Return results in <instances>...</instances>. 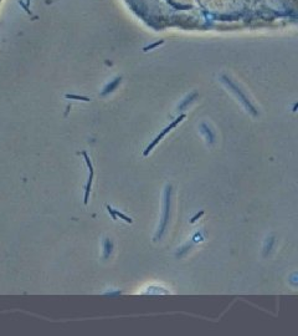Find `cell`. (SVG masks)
<instances>
[{"label":"cell","instance_id":"obj_1","mask_svg":"<svg viewBox=\"0 0 298 336\" xmlns=\"http://www.w3.org/2000/svg\"><path fill=\"white\" fill-rule=\"evenodd\" d=\"M170 193H172V187L167 186L165 188V194H164V207H163V215H161V222L159 225V230L155 235V239H160L161 235L164 234L165 228H167V223L169 219V212H170Z\"/></svg>","mask_w":298,"mask_h":336},{"label":"cell","instance_id":"obj_2","mask_svg":"<svg viewBox=\"0 0 298 336\" xmlns=\"http://www.w3.org/2000/svg\"><path fill=\"white\" fill-rule=\"evenodd\" d=\"M86 161L87 163H88V167H90V181H88V184H87V188H86V199L85 202L87 203V201H88V194H90V188H91V183H92V176H93V169H92V164H91V162L88 159V157L86 156Z\"/></svg>","mask_w":298,"mask_h":336},{"label":"cell","instance_id":"obj_3","mask_svg":"<svg viewBox=\"0 0 298 336\" xmlns=\"http://www.w3.org/2000/svg\"><path fill=\"white\" fill-rule=\"evenodd\" d=\"M112 248H113V244H112V242H111L109 239H106L105 240V258H108V256L111 255Z\"/></svg>","mask_w":298,"mask_h":336},{"label":"cell","instance_id":"obj_4","mask_svg":"<svg viewBox=\"0 0 298 336\" xmlns=\"http://www.w3.org/2000/svg\"><path fill=\"white\" fill-rule=\"evenodd\" d=\"M272 244H273V236H270L266 243V247H265V256H266L268 253L271 251V248H272Z\"/></svg>","mask_w":298,"mask_h":336},{"label":"cell","instance_id":"obj_5","mask_svg":"<svg viewBox=\"0 0 298 336\" xmlns=\"http://www.w3.org/2000/svg\"><path fill=\"white\" fill-rule=\"evenodd\" d=\"M116 215H117V217H119V218H122L123 221H124V222H127V223H132V222H133V221H132V219H131L129 217H127V215H124L123 213H121V212H118V210H116Z\"/></svg>","mask_w":298,"mask_h":336},{"label":"cell","instance_id":"obj_6","mask_svg":"<svg viewBox=\"0 0 298 336\" xmlns=\"http://www.w3.org/2000/svg\"><path fill=\"white\" fill-rule=\"evenodd\" d=\"M107 209H108L109 214L112 215V219H113V221H116V219H117V215H116V210H114L113 208H112L111 205H107Z\"/></svg>","mask_w":298,"mask_h":336},{"label":"cell","instance_id":"obj_7","mask_svg":"<svg viewBox=\"0 0 298 336\" xmlns=\"http://www.w3.org/2000/svg\"><path fill=\"white\" fill-rule=\"evenodd\" d=\"M202 214H204V212H200V213H199V214H196L195 217H193V219H191V223H194V222L196 221V219H199V218H200Z\"/></svg>","mask_w":298,"mask_h":336}]
</instances>
